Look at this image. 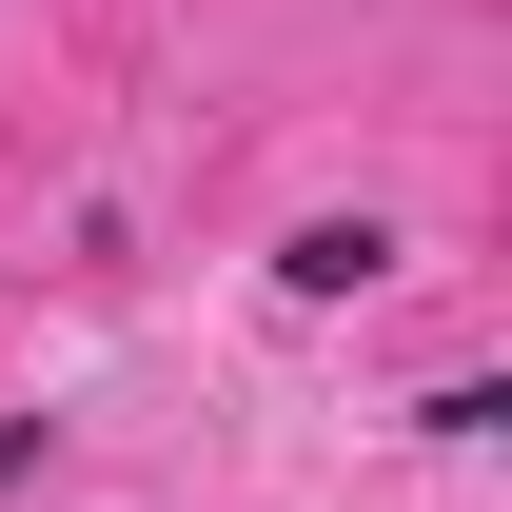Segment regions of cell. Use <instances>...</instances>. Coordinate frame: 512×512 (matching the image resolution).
Returning a JSON list of instances; mask_svg holds the SVG:
<instances>
[{"mask_svg":"<svg viewBox=\"0 0 512 512\" xmlns=\"http://www.w3.org/2000/svg\"><path fill=\"white\" fill-rule=\"evenodd\" d=\"M375 276H394V217H296V237H276V296H296V316L375 296Z\"/></svg>","mask_w":512,"mask_h":512,"instance_id":"obj_1","label":"cell"},{"mask_svg":"<svg viewBox=\"0 0 512 512\" xmlns=\"http://www.w3.org/2000/svg\"><path fill=\"white\" fill-rule=\"evenodd\" d=\"M414 434H434V453H493V434H512V394H493V375H434V394H414Z\"/></svg>","mask_w":512,"mask_h":512,"instance_id":"obj_2","label":"cell"},{"mask_svg":"<svg viewBox=\"0 0 512 512\" xmlns=\"http://www.w3.org/2000/svg\"><path fill=\"white\" fill-rule=\"evenodd\" d=\"M40 453H60V414H0V493H20V473H40Z\"/></svg>","mask_w":512,"mask_h":512,"instance_id":"obj_3","label":"cell"}]
</instances>
